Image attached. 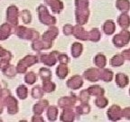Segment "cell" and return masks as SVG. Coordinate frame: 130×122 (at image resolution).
<instances>
[{
	"label": "cell",
	"instance_id": "cell-1",
	"mask_svg": "<svg viewBox=\"0 0 130 122\" xmlns=\"http://www.w3.org/2000/svg\"><path fill=\"white\" fill-rule=\"evenodd\" d=\"M130 41V33L128 32L126 29L122 30L119 34L115 35L113 38V43L115 46L118 47H123L126 45Z\"/></svg>",
	"mask_w": 130,
	"mask_h": 122
},
{
	"label": "cell",
	"instance_id": "cell-2",
	"mask_svg": "<svg viewBox=\"0 0 130 122\" xmlns=\"http://www.w3.org/2000/svg\"><path fill=\"white\" fill-rule=\"evenodd\" d=\"M38 14H39V19L42 22V24L51 25L54 24L56 23V19L53 16H50L47 8L44 6H40L38 7Z\"/></svg>",
	"mask_w": 130,
	"mask_h": 122
},
{
	"label": "cell",
	"instance_id": "cell-3",
	"mask_svg": "<svg viewBox=\"0 0 130 122\" xmlns=\"http://www.w3.org/2000/svg\"><path fill=\"white\" fill-rule=\"evenodd\" d=\"M38 63V59H37L36 56L30 55V56L24 57V59L19 62L17 67H16V71L20 73H24V72H25L27 68L31 67L32 64H35V63Z\"/></svg>",
	"mask_w": 130,
	"mask_h": 122
},
{
	"label": "cell",
	"instance_id": "cell-4",
	"mask_svg": "<svg viewBox=\"0 0 130 122\" xmlns=\"http://www.w3.org/2000/svg\"><path fill=\"white\" fill-rule=\"evenodd\" d=\"M16 35H18L20 38L23 39H27V40H35L38 39L39 34L37 32H35L34 29H28L25 28L24 26H19L15 31Z\"/></svg>",
	"mask_w": 130,
	"mask_h": 122
},
{
	"label": "cell",
	"instance_id": "cell-5",
	"mask_svg": "<svg viewBox=\"0 0 130 122\" xmlns=\"http://www.w3.org/2000/svg\"><path fill=\"white\" fill-rule=\"evenodd\" d=\"M17 17H18V10H17V7L14 6H10L8 7L7 12H6V20L8 21V23H9L11 25L15 26V25L18 24Z\"/></svg>",
	"mask_w": 130,
	"mask_h": 122
},
{
	"label": "cell",
	"instance_id": "cell-6",
	"mask_svg": "<svg viewBox=\"0 0 130 122\" xmlns=\"http://www.w3.org/2000/svg\"><path fill=\"white\" fill-rule=\"evenodd\" d=\"M5 105L7 107V111L9 114H15L18 111V107H17V100L14 97L9 94L5 100Z\"/></svg>",
	"mask_w": 130,
	"mask_h": 122
},
{
	"label": "cell",
	"instance_id": "cell-7",
	"mask_svg": "<svg viewBox=\"0 0 130 122\" xmlns=\"http://www.w3.org/2000/svg\"><path fill=\"white\" fill-rule=\"evenodd\" d=\"M60 53L57 52H53V53H50V54H43L41 56V62L44 63L47 66H53L58 61V56Z\"/></svg>",
	"mask_w": 130,
	"mask_h": 122
},
{
	"label": "cell",
	"instance_id": "cell-8",
	"mask_svg": "<svg viewBox=\"0 0 130 122\" xmlns=\"http://www.w3.org/2000/svg\"><path fill=\"white\" fill-rule=\"evenodd\" d=\"M107 114L110 120L116 121V120H119L122 118V110L119 108V106L113 105L109 108Z\"/></svg>",
	"mask_w": 130,
	"mask_h": 122
},
{
	"label": "cell",
	"instance_id": "cell-9",
	"mask_svg": "<svg viewBox=\"0 0 130 122\" xmlns=\"http://www.w3.org/2000/svg\"><path fill=\"white\" fill-rule=\"evenodd\" d=\"M89 18V10L87 9H77L76 10V20L78 24L82 25L86 24Z\"/></svg>",
	"mask_w": 130,
	"mask_h": 122
},
{
	"label": "cell",
	"instance_id": "cell-10",
	"mask_svg": "<svg viewBox=\"0 0 130 122\" xmlns=\"http://www.w3.org/2000/svg\"><path fill=\"white\" fill-rule=\"evenodd\" d=\"M82 84H83V81H82L80 76H78V75L73 76V77H71L67 81V86L72 89H79L82 86Z\"/></svg>",
	"mask_w": 130,
	"mask_h": 122
},
{
	"label": "cell",
	"instance_id": "cell-11",
	"mask_svg": "<svg viewBox=\"0 0 130 122\" xmlns=\"http://www.w3.org/2000/svg\"><path fill=\"white\" fill-rule=\"evenodd\" d=\"M100 71H99L98 69L91 68V69H89L84 72V77L87 80H89V81H98L100 80Z\"/></svg>",
	"mask_w": 130,
	"mask_h": 122
},
{
	"label": "cell",
	"instance_id": "cell-12",
	"mask_svg": "<svg viewBox=\"0 0 130 122\" xmlns=\"http://www.w3.org/2000/svg\"><path fill=\"white\" fill-rule=\"evenodd\" d=\"M72 35L77 39H80V40H89V32H86L82 27L79 26V25L73 27Z\"/></svg>",
	"mask_w": 130,
	"mask_h": 122
},
{
	"label": "cell",
	"instance_id": "cell-13",
	"mask_svg": "<svg viewBox=\"0 0 130 122\" xmlns=\"http://www.w3.org/2000/svg\"><path fill=\"white\" fill-rule=\"evenodd\" d=\"M58 34H59V31L56 27H51L43 35V40H44L45 42H48V43H52L53 39L56 38Z\"/></svg>",
	"mask_w": 130,
	"mask_h": 122
},
{
	"label": "cell",
	"instance_id": "cell-14",
	"mask_svg": "<svg viewBox=\"0 0 130 122\" xmlns=\"http://www.w3.org/2000/svg\"><path fill=\"white\" fill-rule=\"evenodd\" d=\"M76 102V98L74 96L71 97H64L61 98V100H59V105L60 107L63 109H70L71 108Z\"/></svg>",
	"mask_w": 130,
	"mask_h": 122
},
{
	"label": "cell",
	"instance_id": "cell-15",
	"mask_svg": "<svg viewBox=\"0 0 130 122\" xmlns=\"http://www.w3.org/2000/svg\"><path fill=\"white\" fill-rule=\"evenodd\" d=\"M46 3L51 6L53 13H60L63 8L62 3L60 0H45Z\"/></svg>",
	"mask_w": 130,
	"mask_h": 122
},
{
	"label": "cell",
	"instance_id": "cell-16",
	"mask_svg": "<svg viewBox=\"0 0 130 122\" xmlns=\"http://www.w3.org/2000/svg\"><path fill=\"white\" fill-rule=\"evenodd\" d=\"M12 33V27L9 24H5L0 27V40H5L8 38V36Z\"/></svg>",
	"mask_w": 130,
	"mask_h": 122
},
{
	"label": "cell",
	"instance_id": "cell-17",
	"mask_svg": "<svg viewBox=\"0 0 130 122\" xmlns=\"http://www.w3.org/2000/svg\"><path fill=\"white\" fill-rule=\"evenodd\" d=\"M116 30V25H115V23L112 20H108L106 21L105 24L103 25V31L106 35H112Z\"/></svg>",
	"mask_w": 130,
	"mask_h": 122
},
{
	"label": "cell",
	"instance_id": "cell-18",
	"mask_svg": "<svg viewBox=\"0 0 130 122\" xmlns=\"http://www.w3.org/2000/svg\"><path fill=\"white\" fill-rule=\"evenodd\" d=\"M116 82L120 88H124L128 84V77L126 74L119 72L116 75Z\"/></svg>",
	"mask_w": 130,
	"mask_h": 122
},
{
	"label": "cell",
	"instance_id": "cell-19",
	"mask_svg": "<svg viewBox=\"0 0 130 122\" xmlns=\"http://www.w3.org/2000/svg\"><path fill=\"white\" fill-rule=\"evenodd\" d=\"M118 24H119V25L123 29H127L128 26L130 25V17L128 16V14H122L121 16L118 17Z\"/></svg>",
	"mask_w": 130,
	"mask_h": 122
},
{
	"label": "cell",
	"instance_id": "cell-20",
	"mask_svg": "<svg viewBox=\"0 0 130 122\" xmlns=\"http://www.w3.org/2000/svg\"><path fill=\"white\" fill-rule=\"evenodd\" d=\"M47 105H48V101L45 100H41V101H39L37 104H35V105L34 106V112H35V114H36V115H41V114L43 112L44 109L46 108Z\"/></svg>",
	"mask_w": 130,
	"mask_h": 122
},
{
	"label": "cell",
	"instance_id": "cell-21",
	"mask_svg": "<svg viewBox=\"0 0 130 122\" xmlns=\"http://www.w3.org/2000/svg\"><path fill=\"white\" fill-rule=\"evenodd\" d=\"M68 72H69V70H68L66 64L61 63L56 69V74L60 79H64L68 75Z\"/></svg>",
	"mask_w": 130,
	"mask_h": 122
},
{
	"label": "cell",
	"instance_id": "cell-22",
	"mask_svg": "<svg viewBox=\"0 0 130 122\" xmlns=\"http://www.w3.org/2000/svg\"><path fill=\"white\" fill-rule=\"evenodd\" d=\"M74 119V113L71 109H64L61 114V120L62 121H72Z\"/></svg>",
	"mask_w": 130,
	"mask_h": 122
},
{
	"label": "cell",
	"instance_id": "cell-23",
	"mask_svg": "<svg viewBox=\"0 0 130 122\" xmlns=\"http://www.w3.org/2000/svg\"><path fill=\"white\" fill-rule=\"evenodd\" d=\"M88 92H89V95H94V96H102L104 95V90L100 86H98V85H95V86H90L89 89H87Z\"/></svg>",
	"mask_w": 130,
	"mask_h": 122
},
{
	"label": "cell",
	"instance_id": "cell-24",
	"mask_svg": "<svg viewBox=\"0 0 130 122\" xmlns=\"http://www.w3.org/2000/svg\"><path fill=\"white\" fill-rule=\"evenodd\" d=\"M117 7L122 12H127L130 8V2L128 0H118L116 4Z\"/></svg>",
	"mask_w": 130,
	"mask_h": 122
},
{
	"label": "cell",
	"instance_id": "cell-25",
	"mask_svg": "<svg viewBox=\"0 0 130 122\" xmlns=\"http://www.w3.org/2000/svg\"><path fill=\"white\" fill-rule=\"evenodd\" d=\"M94 63L96 64V66H98L99 68H104L107 64V60H106L105 55L103 54H98L96 55L95 59H94Z\"/></svg>",
	"mask_w": 130,
	"mask_h": 122
},
{
	"label": "cell",
	"instance_id": "cell-26",
	"mask_svg": "<svg viewBox=\"0 0 130 122\" xmlns=\"http://www.w3.org/2000/svg\"><path fill=\"white\" fill-rule=\"evenodd\" d=\"M124 63V57L122 54H117L115 56L112 57V59L110 60V64L114 67H119Z\"/></svg>",
	"mask_w": 130,
	"mask_h": 122
},
{
	"label": "cell",
	"instance_id": "cell-27",
	"mask_svg": "<svg viewBox=\"0 0 130 122\" xmlns=\"http://www.w3.org/2000/svg\"><path fill=\"white\" fill-rule=\"evenodd\" d=\"M82 49H83V47H82L81 43H74L72 44V46H71V54H72V56L74 58L79 57L82 53Z\"/></svg>",
	"mask_w": 130,
	"mask_h": 122
},
{
	"label": "cell",
	"instance_id": "cell-28",
	"mask_svg": "<svg viewBox=\"0 0 130 122\" xmlns=\"http://www.w3.org/2000/svg\"><path fill=\"white\" fill-rule=\"evenodd\" d=\"M100 79L103 80L104 81H111L113 79V72L110 70H102L100 73Z\"/></svg>",
	"mask_w": 130,
	"mask_h": 122
},
{
	"label": "cell",
	"instance_id": "cell-29",
	"mask_svg": "<svg viewBox=\"0 0 130 122\" xmlns=\"http://www.w3.org/2000/svg\"><path fill=\"white\" fill-rule=\"evenodd\" d=\"M57 115H58V109L54 106H51L49 107L48 111H47V116H48V119L53 121L57 118Z\"/></svg>",
	"mask_w": 130,
	"mask_h": 122
},
{
	"label": "cell",
	"instance_id": "cell-30",
	"mask_svg": "<svg viewBox=\"0 0 130 122\" xmlns=\"http://www.w3.org/2000/svg\"><path fill=\"white\" fill-rule=\"evenodd\" d=\"M100 39V33L98 28L92 29L90 32H89V40H91L93 42H98Z\"/></svg>",
	"mask_w": 130,
	"mask_h": 122
},
{
	"label": "cell",
	"instance_id": "cell-31",
	"mask_svg": "<svg viewBox=\"0 0 130 122\" xmlns=\"http://www.w3.org/2000/svg\"><path fill=\"white\" fill-rule=\"evenodd\" d=\"M43 92H53L55 89V84L53 82H52L51 80L50 81H43Z\"/></svg>",
	"mask_w": 130,
	"mask_h": 122
},
{
	"label": "cell",
	"instance_id": "cell-32",
	"mask_svg": "<svg viewBox=\"0 0 130 122\" xmlns=\"http://www.w3.org/2000/svg\"><path fill=\"white\" fill-rule=\"evenodd\" d=\"M40 75L43 79V81H50L52 79V72L47 68H42L40 69Z\"/></svg>",
	"mask_w": 130,
	"mask_h": 122
},
{
	"label": "cell",
	"instance_id": "cell-33",
	"mask_svg": "<svg viewBox=\"0 0 130 122\" xmlns=\"http://www.w3.org/2000/svg\"><path fill=\"white\" fill-rule=\"evenodd\" d=\"M16 92H17V95H18V97L20 98V99L24 100V99H26V97H27L28 89H27V88L24 85H20L18 87V89H17V90H16Z\"/></svg>",
	"mask_w": 130,
	"mask_h": 122
},
{
	"label": "cell",
	"instance_id": "cell-34",
	"mask_svg": "<svg viewBox=\"0 0 130 122\" xmlns=\"http://www.w3.org/2000/svg\"><path fill=\"white\" fill-rule=\"evenodd\" d=\"M89 110H90V108H89V104H88L87 102H82V104H81L80 106H79V107L77 108L76 111H77L78 114L81 115V114H87V113H89Z\"/></svg>",
	"mask_w": 130,
	"mask_h": 122
},
{
	"label": "cell",
	"instance_id": "cell-35",
	"mask_svg": "<svg viewBox=\"0 0 130 122\" xmlns=\"http://www.w3.org/2000/svg\"><path fill=\"white\" fill-rule=\"evenodd\" d=\"M24 81H25V82L28 84H34L35 82V81H37V76L36 74H35V72H32V71H30V72H28L25 75V77H24Z\"/></svg>",
	"mask_w": 130,
	"mask_h": 122
},
{
	"label": "cell",
	"instance_id": "cell-36",
	"mask_svg": "<svg viewBox=\"0 0 130 122\" xmlns=\"http://www.w3.org/2000/svg\"><path fill=\"white\" fill-rule=\"evenodd\" d=\"M95 104L99 108H105L108 105V100L103 95L98 96V98L95 100Z\"/></svg>",
	"mask_w": 130,
	"mask_h": 122
},
{
	"label": "cell",
	"instance_id": "cell-37",
	"mask_svg": "<svg viewBox=\"0 0 130 122\" xmlns=\"http://www.w3.org/2000/svg\"><path fill=\"white\" fill-rule=\"evenodd\" d=\"M43 89L40 86L34 87V89H32V96L35 99H40V98L43 97Z\"/></svg>",
	"mask_w": 130,
	"mask_h": 122
},
{
	"label": "cell",
	"instance_id": "cell-38",
	"mask_svg": "<svg viewBox=\"0 0 130 122\" xmlns=\"http://www.w3.org/2000/svg\"><path fill=\"white\" fill-rule=\"evenodd\" d=\"M0 57H2L3 60H2V63H6V64L8 63V62L10 61V58H11V54L8 53L7 51L4 50L2 47L0 46Z\"/></svg>",
	"mask_w": 130,
	"mask_h": 122
},
{
	"label": "cell",
	"instance_id": "cell-39",
	"mask_svg": "<svg viewBox=\"0 0 130 122\" xmlns=\"http://www.w3.org/2000/svg\"><path fill=\"white\" fill-rule=\"evenodd\" d=\"M3 71H4V73L6 75L10 76V77L15 75V69H14V67L12 66V65H6L4 67V69H3Z\"/></svg>",
	"mask_w": 130,
	"mask_h": 122
},
{
	"label": "cell",
	"instance_id": "cell-40",
	"mask_svg": "<svg viewBox=\"0 0 130 122\" xmlns=\"http://www.w3.org/2000/svg\"><path fill=\"white\" fill-rule=\"evenodd\" d=\"M21 18H22L23 22L24 24H30L31 20H32V16H31L30 12L27 10H24L21 13Z\"/></svg>",
	"mask_w": 130,
	"mask_h": 122
},
{
	"label": "cell",
	"instance_id": "cell-41",
	"mask_svg": "<svg viewBox=\"0 0 130 122\" xmlns=\"http://www.w3.org/2000/svg\"><path fill=\"white\" fill-rule=\"evenodd\" d=\"M75 4L77 9H87L89 6V1L88 0H76Z\"/></svg>",
	"mask_w": 130,
	"mask_h": 122
},
{
	"label": "cell",
	"instance_id": "cell-42",
	"mask_svg": "<svg viewBox=\"0 0 130 122\" xmlns=\"http://www.w3.org/2000/svg\"><path fill=\"white\" fill-rule=\"evenodd\" d=\"M89 93L88 90H82L80 92V95H79V100L81 102H87L89 99Z\"/></svg>",
	"mask_w": 130,
	"mask_h": 122
},
{
	"label": "cell",
	"instance_id": "cell-43",
	"mask_svg": "<svg viewBox=\"0 0 130 122\" xmlns=\"http://www.w3.org/2000/svg\"><path fill=\"white\" fill-rule=\"evenodd\" d=\"M58 61L62 64H67L69 63V57L66 54H59L58 56Z\"/></svg>",
	"mask_w": 130,
	"mask_h": 122
},
{
	"label": "cell",
	"instance_id": "cell-44",
	"mask_svg": "<svg viewBox=\"0 0 130 122\" xmlns=\"http://www.w3.org/2000/svg\"><path fill=\"white\" fill-rule=\"evenodd\" d=\"M72 31H73V27L70 24H66L64 27H63V33H64L66 35H72Z\"/></svg>",
	"mask_w": 130,
	"mask_h": 122
},
{
	"label": "cell",
	"instance_id": "cell-45",
	"mask_svg": "<svg viewBox=\"0 0 130 122\" xmlns=\"http://www.w3.org/2000/svg\"><path fill=\"white\" fill-rule=\"evenodd\" d=\"M122 118H126L130 119V107L122 110Z\"/></svg>",
	"mask_w": 130,
	"mask_h": 122
},
{
	"label": "cell",
	"instance_id": "cell-46",
	"mask_svg": "<svg viewBox=\"0 0 130 122\" xmlns=\"http://www.w3.org/2000/svg\"><path fill=\"white\" fill-rule=\"evenodd\" d=\"M121 54L123 55L124 59L129 60V61H130V49H128V50H126V51H124L123 53H121Z\"/></svg>",
	"mask_w": 130,
	"mask_h": 122
},
{
	"label": "cell",
	"instance_id": "cell-47",
	"mask_svg": "<svg viewBox=\"0 0 130 122\" xmlns=\"http://www.w3.org/2000/svg\"><path fill=\"white\" fill-rule=\"evenodd\" d=\"M3 108H4V105L1 101H0V113H2L3 111Z\"/></svg>",
	"mask_w": 130,
	"mask_h": 122
},
{
	"label": "cell",
	"instance_id": "cell-48",
	"mask_svg": "<svg viewBox=\"0 0 130 122\" xmlns=\"http://www.w3.org/2000/svg\"><path fill=\"white\" fill-rule=\"evenodd\" d=\"M2 92H3V90H1V89H0V98H1V96L3 95V93H2Z\"/></svg>",
	"mask_w": 130,
	"mask_h": 122
},
{
	"label": "cell",
	"instance_id": "cell-49",
	"mask_svg": "<svg viewBox=\"0 0 130 122\" xmlns=\"http://www.w3.org/2000/svg\"><path fill=\"white\" fill-rule=\"evenodd\" d=\"M1 65H2V63H0V68H1Z\"/></svg>",
	"mask_w": 130,
	"mask_h": 122
},
{
	"label": "cell",
	"instance_id": "cell-50",
	"mask_svg": "<svg viewBox=\"0 0 130 122\" xmlns=\"http://www.w3.org/2000/svg\"><path fill=\"white\" fill-rule=\"evenodd\" d=\"M129 93H130V89H129Z\"/></svg>",
	"mask_w": 130,
	"mask_h": 122
}]
</instances>
